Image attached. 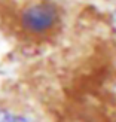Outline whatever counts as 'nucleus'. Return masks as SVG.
<instances>
[{"label": "nucleus", "mask_w": 116, "mask_h": 122, "mask_svg": "<svg viewBox=\"0 0 116 122\" xmlns=\"http://www.w3.org/2000/svg\"><path fill=\"white\" fill-rule=\"evenodd\" d=\"M0 122H46V119L28 104L0 98Z\"/></svg>", "instance_id": "f03ea898"}, {"label": "nucleus", "mask_w": 116, "mask_h": 122, "mask_svg": "<svg viewBox=\"0 0 116 122\" xmlns=\"http://www.w3.org/2000/svg\"><path fill=\"white\" fill-rule=\"evenodd\" d=\"M66 12L57 0H27L16 10L15 24L24 37L46 40L64 25Z\"/></svg>", "instance_id": "f257e3e1"}]
</instances>
